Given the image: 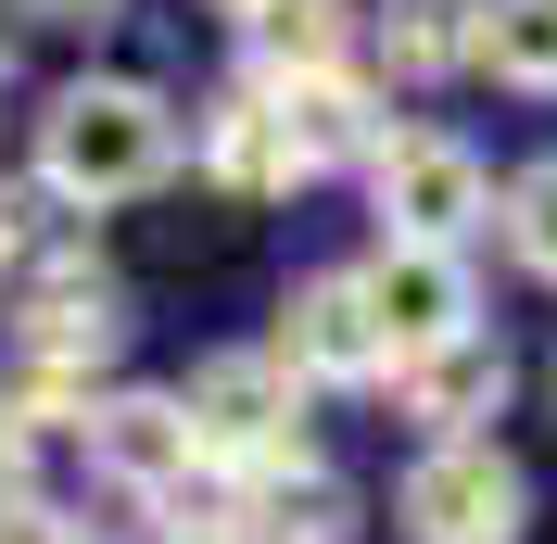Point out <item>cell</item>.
Instances as JSON below:
<instances>
[{
  "label": "cell",
  "instance_id": "cell-1",
  "mask_svg": "<svg viewBox=\"0 0 557 544\" xmlns=\"http://www.w3.org/2000/svg\"><path fill=\"white\" fill-rule=\"evenodd\" d=\"M177 165V102L165 89H139V76H76V89H51V114H38V190L76 215L102 203H139V190H165Z\"/></svg>",
  "mask_w": 557,
  "mask_h": 544
},
{
  "label": "cell",
  "instance_id": "cell-2",
  "mask_svg": "<svg viewBox=\"0 0 557 544\" xmlns=\"http://www.w3.org/2000/svg\"><path fill=\"white\" fill-rule=\"evenodd\" d=\"M177 418H190V469L242 481V494L278 481V469H305V393H292V368L267 342L253 355H203L190 393H177Z\"/></svg>",
  "mask_w": 557,
  "mask_h": 544
},
{
  "label": "cell",
  "instance_id": "cell-3",
  "mask_svg": "<svg viewBox=\"0 0 557 544\" xmlns=\"http://www.w3.org/2000/svg\"><path fill=\"white\" fill-rule=\"evenodd\" d=\"M368 203H381V240L469 254V228L494 215V177H482V152L444 139V127H381V152H368Z\"/></svg>",
  "mask_w": 557,
  "mask_h": 544
},
{
  "label": "cell",
  "instance_id": "cell-4",
  "mask_svg": "<svg viewBox=\"0 0 557 544\" xmlns=\"http://www.w3.org/2000/svg\"><path fill=\"white\" fill-rule=\"evenodd\" d=\"M393 532L406 544H520L532 481H520V456H494V431L482 443H418L406 494H393Z\"/></svg>",
  "mask_w": 557,
  "mask_h": 544
},
{
  "label": "cell",
  "instance_id": "cell-5",
  "mask_svg": "<svg viewBox=\"0 0 557 544\" xmlns=\"http://www.w3.org/2000/svg\"><path fill=\"white\" fill-rule=\"evenodd\" d=\"M355 305H368V330H381V355L406 368V355H431V342L482 330V292H469V254H418V240H381L368 267H355ZM381 368V380H393Z\"/></svg>",
  "mask_w": 557,
  "mask_h": 544
},
{
  "label": "cell",
  "instance_id": "cell-6",
  "mask_svg": "<svg viewBox=\"0 0 557 544\" xmlns=\"http://www.w3.org/2000/svg\"><path fill=\"white\" fill-rule=\"evenodd\" d=\"M278 368H292V393H355V380H381L393 355H381V330H368V305H355V267H317V279H292V305H278V342H267Z\"/></svg>",
  "mask_w": 557,
  "mask_h": 544
},
{
  "label": "cell",
  "instance_id": "cell-7",
  "mask_svg": "<svg viewBox=\"0 0 557 544\" xmlns=\"http://www.w3.org/2000/svg\"><path fill=\"white\" fill-rule=\"evenodd\" d=\"M507 342L494 330H456V342H431V355H406L393 368V406L418 418V443H482V418L507 406Z\"/></svg>",
  "mask_w": 557,
  "mask_h": 544
},
{
  "label": "cell",
  "instance_id": "cell-8",
  "mask_svg": "<svg viewBox=\"0 0 557 544\" xmlns=\"http://www.w3.org/2000/svg\"><path fill=\"white\" fill-rule=\"evenodd\" d=\"M89 469L127 481L139 507H165L177 481H190V418H177V393H89Z\"/></svg>",
  "mask_w": 557,
  "mask_h": 544
},
{
  "label": "cell",
  "instance_id": "cell-9",
  "mask_svg": "<svg viewBox=\"0 0 557 544\" xmlns=\"http://www.w3.org/2000/svg\"><path fill=\"white\" fill-rule=\"evenodd\" d=\"M267 114H278L292 177H317V165H368V152H381V89H368L355 64H330V76H278Z\"/></svg>",
  "mask_w": 557,
  "mask_h": 544
},
{
  "label": "cell",
  "instance_id": "cell-10",
  "mask_svg": "<svg viewBox=\"0 0 557 544\" xmlns=\"http://www.w3.org/2000/svg\"><path fill=\"white\" fill-rule=\"evenodd\" d=\"M190 152H203V177H215V190H242V203H278V190H305V177H292V152H278V114H267V89H253V76L203 102Z\"/></svg>",
  "mask_w": 557,
  "mask_h": 544
},
{
  "label": "cell",
  "instance_id": "cell-11",
  "mask_svg": "<svg viewBox=\"0 0 557 544\" xmlns=\"http://www.w3.org/2000/svg\"><path fill=\"white\" fill-rule=\"evenodd\" d=\"M242 51H253V89L330 76V64H355V0H267V13L242 26Z\"/></svg>",
  "mask_w": 557,
  "mask_h": 544
},
{
  "label": "cell",
  "instance_id": "cell-12",
  "mask_svg": "<svg viewBox=\"0 0 557 544\" xmlns=\"http://www.w3.org/2000/svg\"><path fill=\"white\" fill-rule=\"evenodd\" d=\"M242 544H355V494L305 456V469H278V481L242 494Z\"/></svg>",
  "mask_w": 557,
  "mask_h": 544
},
{
  "label": "cell",
  "instance_id": "cell-13",
  "mask_svg": "<svg viewBox=\"0 0 557 544\" xmlns=\"http://www.w3.org/2000/svg\"><path fill=\"white\" fill-rule=\"evenodd\" d=\"M368 38H381V64L406 76V89L469 76V0H381V13H368Z\"/></svg>",
  "mask_w": 557,
  "mask_h": 544
},
{
  "label": "cell",
  "instance_id": "cell-14",
  "mask_svg": "<svg viewBox=\"0 0 557 544\" xmlns=\"http://www.w3.org/2000/svg\"><path fill=\"white\" fill-rule=\"evenodd\" d=\"M469 64L507 89H557V0H469Z\"/></svg>",
  "mask_w": 557,
  "mask_h": 544
},
{
  "label": "cell",
  "instance_id": "cell-15",
  "mask_svg": "<svg viewBox=\"0 0 557 544\" xmlns=\"http://www.w3.org/2000/svg\"><path fill=\"white\" fill-rule=\"evenodd\" d=\"M494 228H507V254H520L532 279H557V152H545V165H520L507 190H494Z\"/></svg>",
  "mask_w": 557,
  "mask_h": 544
},
{
  "label": "cell",
  "instance_id": "cell-16",
  "mask_svg": "<svg viewBox=\"0 0 557 544\" xmlns=\"http://www.w3.org/2000/svg\"><path fill=\"white\" fill-rule=\"evenodd\" d=\"M0 544H102V532H89L76 507H38V494H13V507H0Z\"/></svg>",
  "mask_w": 557,
  "mask_h": 544
},
{
  "label": "cell",
  "instance_id": "cell-17",
  "mask_svg": "<svg viewBox=\"0 0 557 544\" xmlns=\"http://www.w3.org/2000/svg\"><path fill=\"white\" fill-rule=\"evenodd\" d=\"M26 456H38V418L13 406V393H0V507H13V494H26Z\"/></svg>",
  "mask_w": 557,
  "mask_h": 544
},
{
  "label": "cell",
  "instance_id": "cell-18",
  "mask_svg": "<svg viewBox=\"0 0 557 544\" xmlns=\"http://www.w3.org/2000/svg\"><path fill=\"white\" fill-rule=\"evenodd\" d=\"M26 13H51V26H102L114 0H26Z\"/></svg>",
  "mask_w": 557,
  "mask_h": 544
},
{
  "label": "cell",
  "instance_id": "cell-19",
  "mask_svg": "<svg viewBox=\"0 0 557 544\" xmlns=\"http://www.w3.org/2000/svg\"><path fill=\"white\" fill-rule=\"evenodd\" d=\"M203 13H228V26H253V13H267V0H203Z\"/></svg>",
  "mask_w": 557,
  "mask_h": 544
},
{
  "label": "cell",
  "instance_id": "cell-20",
  "mask_svg": "<svg viewBox=\"0 0 557 544\" xmlns=\"http://www.w3.org/2000/svg\"><path fill=\"white\" fill-rule=\"evenodd\" d=\"M0 279H13V215H0Z\"/></svg>",
  "mask_w": 557,
  "mask_h": 544
},
{
  "label": "cell",
  "instance_id": "cell-21",
  "mask_svg": "<svg viewBox=\"0 0 557 544\" xmlns=\"http://www.w3.org/2000/svg\"><path fill=\"white\" fill-rule=\"evenodd\" d=\"M545 393H557V368H545Z\"/></svg>",
  "mask_w": 557,
  "mask_h": 544
}]
</instances>
